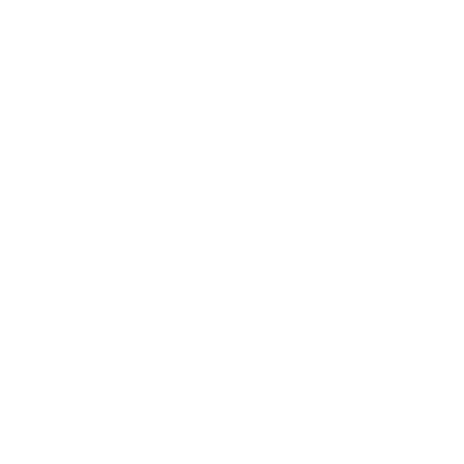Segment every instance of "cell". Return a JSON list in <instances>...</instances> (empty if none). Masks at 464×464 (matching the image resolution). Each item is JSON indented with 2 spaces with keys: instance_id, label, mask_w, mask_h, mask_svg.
<instances>
[]
</instances>
